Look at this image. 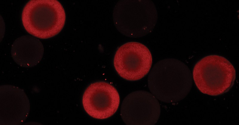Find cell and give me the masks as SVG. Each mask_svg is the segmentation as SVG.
<instances>
[{"label": "cell", "instance_id": "6da1fadb", "mask_svg": "<svg viewBox=\"0 0 239 125\" xmlns=\"http://www.w3.org/2000/svg\"><path fill=\"white\" fill-rule=\"evenodd\" d=\"M192 85L191 74L185 63L174 58L165 59L154 66L148 77L153 95L166 103L177 102L184 98Z\"/></svg>", "mask_w": 239, "mask_h": 125}, {"label": "cell", "instance_id": "7a4b0ae2", "mask_svg": "<svg viewBox=\"0 0 239 125\" xmlns=\"http://www.w3.org/2000/svg\"><path fill=\"white\" fill-rule=\"evenodd\" d=\"M22 21L26 31L37 38L54 37L63 28L66 20L64 9L56 0H32L24 7Z\"/></svg>", "mask_w": 239, "mask_h": 125}, {"label": "cell", "instance_id": "3957f363", "mask_svg": "<svg viewBox=\"0 0 239 125\" xmlns=\"http://www.w3.org/2000/svg\"><path fill=\"white\" fill-rule=\"evenodd\" d=\"M192 75L195 84L200 92L215 96L223 94L230 89L234 84L236 71L225 57L211 55L197 62Z\"/></svg>", "mask_w": 239, "mask_h": 125}, {"label": "cell", "instance_id": "277c9868", "mask_svg": "<svg viewBox=\"0 0 239 125\" xmlns=\"http://www.w3.org/2000/svg\"><path fill=\"white\" fill-rule=\"evenodd\" d=\"M115 26L122 34L131 38L144 36L151 32L156 24L157 12L149 0H122L116 5Z\"/></svg>", "mask_w": 239, "mask_h": 125}, {"label": "cell", "instance_id": "5b68a950", "mask_svg": "<svg viewBox=\"0 0 239 125\" xmlns=\"http://www.w3.org/2000/svg\"><path fill=\"white\" fill-rule=\"evenodd\" d=\"M152 58L148 48L141 43H126L117 50L114 58V68L119 76L128 81L145 76L151 66Z\"/></svg>", "mask_w": 239, "mask_h": 125}, {"label": "cell", "instance_id": "8992f818", "mask_svg": "<svg viewBox=\"0 0 239 125\" xmlns=\"http://www.w3.org/2000/svg\"><path fill=\"white\" fill-rule=\"evenodd\" d=\"M121 113L126 125H154L159 118L160 108L158 101L152 94L139 90L126 96Z\"/></svg>", "mask_w": 239, "mask_h": 125}, {"label": "cell", "instance_id": "52a82bcc", "mask_svg": "<svg viewBox=\"0 0 239 125\" xmlns=\"http://www.w3.org/2000/svg\"><path fill=\"white\" fill-rule=\"evenodd\" d=\"M120 97L116 89L111 84L99 82L91 84L85 90L82 103L86 112L96 119H103L117 110Z\"/></svg>", "mask_w": 239, "mask_h": 125}, {"label": "cell", "instance_id": "ba28073f", "mask_svg": "<svg viewBox=\"0 0 239 125\" xmlns=\"http://www.w3.org/2000/svg\"><path fill=\"white\" fill-rule=\"evenodd\" d=\"M0 125H20L28 116L29 99L23 89L15 86H0Z\"/></svg>", "mask_w": 239, "mask_h": 125}, {"label": "cell", "instance_id": "9c48e42d", "mask_svg": "<svg viewBox=\"0 0 239 125\" xmlns=\"http://www.w3.org/2000/svg\"><path fill=\"white\" fill-rule=\"evenodd\" d=\"M11 53L13 59L18 65L30 68L36 65L41 61L44 48L39 39L30 35H23L14 42Z\"/></svg>", "mask_w": 239, "mask_h": 125}]
</instances>
